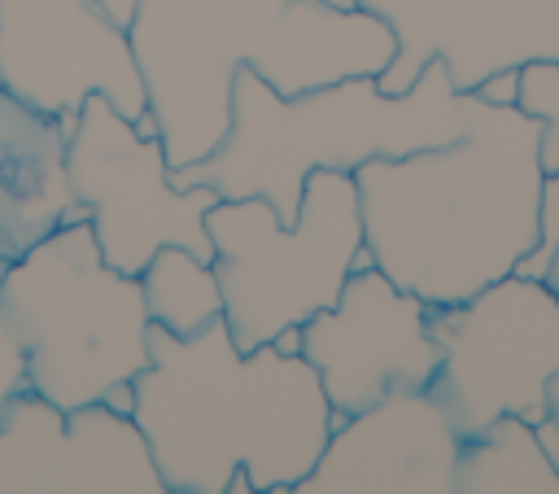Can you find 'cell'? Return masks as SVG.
I'll list each match as a JSON object with an SVG mask.
<instances>
[{
	"label": "cell",
	"instance_id": "cell-1",
	"mask_svg": "<svg viewBox=\"0 0 559 494\" xmlns=\"http://www.w3.org/2000/svg\"><path fill=\"white\" fill-rule=\"evenodd\" d=\"M542 179V122L476 96L459 140L354 170L362 249L428 306L467 302L537 245Z\"/></svg>",
	"mask_w": 559,
	"mask_h": 494
},
{
	"label": "cell",
	"instance_id": "cell-2",
	"mask_svg": "<svg viewBox=\"0 0 559 494\" xmlns=\"http://www.w3.org/2000/svg\"><path fill=\"white\" fill-rule=\"evenodd\" d=\"M135 424L166 494H288L323 455L336 411L319 372L280 345L240 350L223 319L192 337L148 324V363L131 380Z\"/></svg>",
	"mask_w": 559,
	"mask_h": 494
},
{
	"label": "cell",
	"instance_id": "cell-3",
	"mask_svg": "<svg viewBox=\"0 0 559 494\" xmlns=\"http://www.w3.org/2000/svg\"><path fill=\"white\" fill-rule=\"evenodd\" d=\"M127 39L170 170L223 144L236 70L297 96L380 74L397 52L389 22L323 0H140Z\"/></svg>",
	"mask_w": 559,
	"mask_h": 494
},
{
	"label": "cell",
	"instance_id": "cell-4",
	"mask_svg": "<svg viewBox=\"0 0 559 494\" xmlns=\"http://www.w3.org/2000/svg\"><path fill=\"white\" fill-rule=\"evenodd\" d=\"M476 92H459L441 61H428L406 92H384L376 74L336 79L297 96L262 74L236 70L231 127L214 153L170 170L179 188H214L227 201L266 197L284 223L297 219L310 170H358L371 157H406L467 131Z\"/></svg>",
	"mask_w": 559,
	"mask_h": 494
},
{
	"label": "cell",
	"instance_id": "cell-5",
	"mask_svg": "<svg viewBox=\"0 0 559 494\" xmlns=\"http://www.w3.org/2000/svg\"><path fill=\"white\" fill-rule=\"evenodd\" d=\"M0 306L26 358V389L61 411L100 402L148 363L140 275L105 262L87 219H70L0 271Z\"/></svg>",
	"mask_w": 559,
	"mask_h": 494
},
{
	"label": "cell",
	"instance_id": "cell-6",
	"mask_svg": "<svg viewBox=\"0 0 559 494\" xmlns=\"http://www.w3.org/2000/svg\"><path fill=\"white\" fill-rule=\"evenodd\" d=\"M205 232L214 240L210 267L223 293V324L240 350L301 328L341 297L354 267L371 262L349 170H310L293 223H284L266 197H218Z\"/></svg>",
	"mask_w": 559,
	"mask_h": 494
},
{
	"label": "cell",
	"instance_id": "cell-7",
	"mask_svg": "<svg viewBox=\"0 0 559 494\" xmlns=\"http://www.w3.org/2000/svg\"><path fill=\"white\" fill-rule=\"evenodd\" d=\"M441 363L428 393L463 437L498 415L537 424L546 385L559 372V297L528 275H502L454 306L428 315Z\"/></svg>",
	"mask_w": 559,
	"mask_h": 494
},
{
	"label": "cell",
	"instance_id": "cell-8",
	"mask_svg": "<svg viewBox=\"0 0 559 494\" xmlns=\"http://www.w3.org/2000/svg\"><path fill=\"white\" fill-rule=\"evenodd\" d=\"M66 170L109 267L140 275L162 245H179L214 262L205 214L218 192L201 184L179 188L162 140L144 136L105 96L83 101L66 136Z\"/></svg>",
	"mask_w": 559,
	"mask_h": 494
},
{
	"label": "cell",
	"instance_id": "cell-9",
	"mask_svg": "<svg viewBox=\"0 0 559 494\" xmlns=\"http://www.w3.org/2000/svg\"><path fill=\"white\" fill-rule=\"evenodd\" d=\"M0 87L74 127L87 96L140 122L148 92L127 26L96 0H0Z\"/></svg>",
	"mask_w": 559,
	"mask_h": 494
},
{
	"label": "cell",
	"instance_id": "cell-10",
	"mask_svg": "<svg viewBox=\"0 0 559 494\" xmlns=\"http://www.w3.org/2000/svg\"><path fill=\"white\" fill-rule=\"evenodd\" d=\"M432 306L397 289L376 262L354 267L341 297L301 324V358L319 372V385L341 415L367 411L389 393H415L432 385L441 363Z\"/></svg>",
	"mask_w": 559,
	"mask_h": 494
},
{
	"label": "cell",
	"instance_id": "cell-11",
	"mask_svg": "<svg viewBox=\"0 0 559 494\" xmlns=\"http://www.w3.org/2000/svg\"><path fill=\"white\" fill-rule=\"evenodd\" d=\"M0 494H166V481L135 415L17 389L0 411Z\"/></svg>",
	"mask_w": 559,
	"mask_h": 494
},
{
	"label": "cell",
	"instance_id": "cell-12",
	"mask_svg": "<svg viewBox=\"0 0 559 494\" xmlns=\"http://www.w3.org/2000/svg\"><path fill=\"white\" fill-rule=\"evenodd\" d=\"M358 9L397 39L376 74L384 92H406L428 61H441L459 92L528 61H559V0H358Z\"/></svg>",
	"mask_w": 559,
	"mask_h": 494
},
{
	"label": "cell",
	"instance_id": "cell-13",
	"mask_svg": "<svg viewBox=\"0 0 559 494\" xmlns=\"http://www.w3.org/2000/svg\"><path fill=\"white\" fill-rule=\"evenodd\" d=\"M463 433L428 389L341 415L293 494H454Z\"/></svg>",
	"mask_w": 559,
	"mask_h": 494
},
{
	"label": "cell",
	"instance_id": "cell-14",
	"mask_svg": "<svg viewBox=\"0 0 559 494\" xmlns=\"http://www.w3.org/2000/svg\"><path fill=\"white\" fill-rule=\"evenodd\" d=\"M61 118H48L0 87V271L70 219H87L66 170Z\"/></svg>",
	"mask_w": 559,
	"mask_h": 494
},
{
	"label": "cell",
	"instance_id": "cell-15",
	"mask_svg": "<svg viewBox=\"0 0 559 494\" xmlns=\"http://www.w3.org/2000/svg\"><path fill=\"white\" fill-rule=\"evenodd\" d=\"M454 494H559V472L542 450L537 424L498 415L480 433L463 437Z\"/></svg>",
	"mask_w": 559,
	"mask_h": 494
},
{
	"label": "cell",
	"instance_id": "cell-16",
	"mask_svg": "<svg viewBox=\"0 0 559 494\" xmlns=\"http://www.w3.org/2000/svg\"><path fill=\"white\" fill-rule=\"evenodd\" d=\"M140 284H144L148 324H162L175 337H192L214 319H223V293H218L214 267L192 249L162 245L140 271Z\"/></svg>",
	"mask_w": 559,
	"mask_h": 494
},
{
	"label": "cell",
	"instance_id": "cell-17",
	"mask_svg": "<svg viewBox=\"0 0 559 494\" xmlns=\"http://www.w3.org/2000/svg\"><path fill=\"white\" fill-rule=\"evenodd\" d=\"M515 105L542 122V166L559 170V61L520 66Z\"/></svg>",
	"mask_w": 559,
	"mask_h": 494
},
{
	"label": "cell",
	"instance_id": "cell-18",
	"mask_svg": "<svg viewBox=\"0 0 559 494\" xmlns=\"http://www.w3.org/2000/svg\"><path fill=\"white\" fill-rule=\"evenodd\" d=\"M550 249H559V170H546L542 179V205H537V245L520 258L515 275H528Z\"/></svg>",
	"mask_w": 559,
	"mask_h": 494
},
{
	"label": "cell",
	"instance_id": "cell-19",
	"mask_svg": "<svg viewBox=\"0 0 559 494\" xmlns=\"http://www.w3.org/2000/svg\"><path fill=\"white\" fill-rule=\"evenodd\" d=\"M17 389H26V358H22V345H17V337L4 319V306H0V411Z\"/></svg>",
	"mask_w": 559,
	"mask_h": 494
},
{
	"label": "cell",
	"instance_id": "cell-20",
	"mask_svg": "<svg viewBox=\"0 0 559 494\" xmlns=\"http://www.w3.org/2000/svg\"><path fill=\"white\" fill-rule=\"evenodd\" d=\"M515 92H520V70L489 74V79L476 87V96H485V101H493V105H515Z\"/></svg>",
	"mask_w": 559,
	"mask_h": 494
},
{
	"label": "cell",
	"instance_id": "cell-21",
	"mask_svg": "<svg viewBox=\"0 0 559 494\" xmlns=\"http://www.w3.org/2000/svg\"><path fill=\"white\" fill-rule=\"evenodd\" d=\"M100 9H105V17H114L118 26H131V17H135V4L140 0H96Z\"/></svg>",
	"mask_w": 559,
	"mask_h": 494
},
{
	"label": "cell",
	"instance_id": "cell-22",
	"mask_svg": "<svg viewBox=\"0 0 559 494\" xmlns=\"http://www.w3.org/2000/svg\"><path fill=\"white\" fill-rule=\"evenodd\" d=\"M555 433H559V372L550 376V385H546V415H542Z\"/></svg>",
	"mask_w": 559,
	"mask_h": 494
},
{
	"label": "cell",
	"instance_id": "cell-23",
	"mask_svg": "<svg viewBox=\"0 0 559 494\" xmlns=\"http://www.w3.org/2000/svg\"><path fill=\"white\" fill-rule=\"evenodd\" d=\"M271 345H280L284 354H301V328H284V332H280Z\"/></svg>",
	"mask_w": 559,
	"mask_h": 494
},
{
	"label": "cell",
	"instance_id": "cell-24",
	"mask_svg": "<svg viewBox=\"0 0 559 494\" xmlns=\"http://www.w3.org/2000/svg\"><path fill=\"white\" fill-rule=\"evenodd\" d=\"M323 4H332V9H358V0H323Z\"/></svg>",
	"mask_w": 559,
	"mask_h": 494
}]
</instances>
